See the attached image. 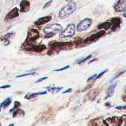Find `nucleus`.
Listing matches in <instances>:
<instances>
[{
  "mask_svg": "<svg viewBox=\"0 0 126 126\" xmlns=\"http://www.w3.org/2000/svg\"><path fill=\"white\" fill-rule=\"evenodd\" d=\"M96 59H94V60H91V61H90V62H89V63H91V62H94V61H95Z\"/></svg>",
  "mask_w": 126,
  "mask_h": 126,
  "instance_id": "obj_39",
  "label": "nucleus"
},
{
  "mask_svg": "<svg viewBox=\"0 0 126 126\" xmlns=\"http://www.w3.org/2000/svg\"><path fill=\"white\" fill-rule=\"evenodd\" d=\"M117 82H116L114 83H113L112 84H111L108 88L107 92H106V95L105 96V97L104 98V99H107V98L111 97L114 94V90L117 86Z\"/></svg>",
  "mask_w": 126,
  "mask_h": 126,
  "instance_id": "obj_15",
  "label": "nucleus"
},
{
  "mask_svg": "<svg viewBox=\"0 0 126 126\" xmlns=\"http://www.w3.org/2000/svg\"><path fill=\"white\" fill-rule=\"evenodd\" d=\"M51 19L52 17L51 16H46L43 17H41L34 22V24L36 26L42 25L48 23L51 20Z\"/></svg>",
  "mask_w": 126,
  "mask_h": 126,
  "instance_id": "obj_12",
  "label": "nucleus"
},
{
  "mask_svg": "<svg viewBox=\"0 0 126 126\" xmlns=\"http://www.w3.org/2000/svg\"><path fill=\"white\" fill-rule=\"evenodd\" d=\"M11 101H12V99L10 97L7 98L3 101H2L0 104V110L2 107H3V108H4V109L6 108L11 104Z\"/></svg>",
  "mask_w": 126,
  "mask_h": 126,
  "instance_id": "obj_17",
  "label": "nucleus"
},
{
  "mask_svg": "<svg viewBox=\"0 0 126 126\" xmlns=\"http://www.w3.org/2000/svg\"><path fill=\"white\" fill-rule=\"evenodd\" d=\"M22 0H17V1H18V2H19V1H22Z\"/></svg>",
  "mask_w": 126,
  "mask_h": 126,
  "instance_id": "obj_41",
  "label": "nucleus"
},
{
  "mask_svg": "<svg viewBox=\"0 0 126 126\" xmlns=\"http://www.w3.org/2000/svg\"><path fill=\"white\" fill-rule=\"evenodd\" d=\"M50 49L47 52L49 55L58 53L62 50H67L72 48L73 44L71 42H55L50 44Z\"/></svg>",
  "mask_w": 126,
  "mask_h": 126,
  "instance_id": "obj_1",
  "label": "nucleus"
},
{
  "mask_svg": "<svg viewBox=\"0 0 126 126\" xmlns=\"http://www.w3.org/2000/svg\"><path fill=\"white\" fill-rule=\"evenodd\" d=\"M39 37L38 31L35 29H32L29 31L24 44L28 46H33L35 41Z\"/></svg>",
  "mask_w": 126,
  "mask_h": 126,
  "instance_id": "obj_4",
  "label": "nucleus"
},
{
  "mask_svg": "<svg viewBox=\"0 0 126 126\" xmlns=\"http://www.w3.org/2000/svg\"><path fill=\"white\" fill-rule=\"evenodd\" d=\"M115 109H118V110H121V109H126V106H118L115 107Z\"/></svg>",
  "mask_w": 126,
  "mask_h": 126,
  "instance_id": "obj_32",
  "label": "nucleus"
},
{
  "mask_svg": "<svg viewBox=\"0 0 126 126\" xmlns=\"http://www.w3.org/2000/svg\"><path fill=\"white\" fill-rule=\"evenodd\" d=\"M126 0H119L114 5V10L117 12H123L126 9Z\"/></svg>",
  "mask_w": 126,
  "mask_h": 126,
  "instance_id": "obj_9",
  "label": "nucleus"
},
{
  "mask_svg": "<svg viewBox=\"0 0 126 126\" xmlns=\"http://www.w3.org/2000/svg\"><path fill=\"white\" fill-rule=\"evenodd\" d=\"M120 117L113 116L112 118H109L105 120H103V122L105 125H114L119 126L120 123Z\"/></svg>",
  "mask_w": 126,
  "mask_h": 126,
  "instance_id": "obj_8",
  "label": "nucleus"
},
{
  "mask_svg": "<svg viewBox=\"0 0 126 126\" xmlns=\"http://www.w3.org/2000/svg\"><path fill=\"white\" fill-rule=\"evenodd\" d=\"M15 35V33L14 32H8V33H7L6 34H5L4 35H2L0 39L1 40V41H6V40H9V39L11 37H12V36H14Z\"/></svg>",
  "mask_w": 126,
  "mask_h": 126,
  "instance_id": "obj_21",
  "label": "nucleus"
},
{
  "mask_svg": "<svg viewBox=\"0 0 126 126\" xmlns=\"http://www.w3.org/2000/svg\"><path fill=\"white\" fill-rule=\"evenodd\" d=\"M47 93L46 91H44V92H38V93H32V94H27L25 96V98L26 99H32L35 97H36L37 95H40V94H46Z\"/></svg>",
  "mask_w": 126,
  "mask_h": 126,
  "instance_id": "obj_18",
  "label": "nucleus"
},
{
  "mask_svg": "<svg viewBox=\"0 0 126 126\" xmlns=\"http://www.w3.org/2000/svg\"><path fill=\"white\" fill-rule=\"evenodd\" d=\"M63 30L62 26L59 24L55 23L46 26L43 30V32L46 34L45 37L49 38L54 34L60 32Z\"/></svg>",
  "mask_w": 126,
  "mask_h": 126,
  "instance_id": "obj_3",
  "label": "nucleus"
},
{
  "mask_svg": "<svg viewBox=\"0 0 126 126\" xmlns=\"http://www.w3.org/2000/svg\"><path fill=\"white\" fill-rule=\"evenodd\" d=\"M123 16L124 17H126V9H125V10H124V12L123 14Z\"/></svg>",
  "mask_w": 126,
  "mask_h": 126,
  "instance_id": "obj_38",
  "label": "nucleus"
},
{
  "mask_svg": "<svg viewBox=\"0 0 126 126\" xmlns=\"http://www.w3.org/2000/svg\"><path fill=\"white\" fill-rule=\"evenodd\" d=\"M21 106V103H20L19 101H15L14 107H13L12 109H11L10 110V112H11L12 111H13L14 110L17 109V108H18V107H19V106Z\"/></svg>",
  "mask_w": 126,
  "mask_h": 126,
  "instance_id": "obj_23",
  "label": "nucleus"
},
{
  "mask_svg": "<svg viewBox=\"0 0 126 126\" xmlns=\"http://www.w3.org/2000/svg\"><path fill=\"white\" fill-rule=\"evenodd\" d=\"M25 115V112L20 109H17L15 110V111L13 113L12 117L13 118L15 117H19L21 116H24Z\"/></svg>",
  "mask_w": 126,
  "mask_h": 126,
  "instance_id": "obj_19",
  "label": "nucleus"
},
{
  "mask_svg": "<svg viewBox=\"0 0 126 126\" xmlns=\"http://www.w3.org/2000/svg\"><path fill=\"white\" fill-rule=\"evenodd\" d=\"M11 87V86L10 85H3L2 86L0 87V89H6V88H10Z\"/></svg>",
  "mask_w": 126,
  "mask_h": 126,
  "instance_id": "obj_35",
  "label": "nucleus"
},
{
  "mask_svg": "<svg viewBox=\"0 0 126 126\" xmlns=\"http://www.w3.org/2000/svg\"><path fill=\"white\" fill-rule=\"evenodd\" d=\"M77 7V4L75 2L72 1L69 2L59 11L58 17L61 19H64L67 18L76 10Z\"/></svg>",
  "mask_w": 126,
  "mask_h": 126,
  "instance_id": "obj_2",
  "label": "nucleus"
},
{
  "mask_svg": "<svg viewBox=\"0 0 126 126\" xmlns=\"http://www.w3.org/2000/svg\"><path fill=\"white\" fill-rule=\"evenodd\" d=\"M66 2H70V1H73V0H65Z\"/></svg>",
  "mask_w": 126,
  "mask_h": 126,
  "instance_id": "obj_40",
  "label": "nucleus"
},
{
  "mask_svg": "<svg viewBox=\"0 0 126 126\" xmlns=\"http://www.w3.org/2000/svg\"><path fill=\"white\" fill-rule=\"evenodd\" d=\"M76 40L75 41V44L77 45H80V43L82 44V39L80 38V37H77L76 38Z\"/></svg>",
  "mask_w": 126,
  "mask_h": 126,
  "instance_id": "obj_24",
  "label": "nucleus"
},
{
  "mask_svg": "<svg viewBox=\"0 0 126 126\" xmlns=\"http://www.w3.org/2000/svg\"><path fill=\"white\" fill-rule=\"evenodd\" d=\"M20 5V11L21 12H26L30 10V4L27 0H22Z\"/></svg>",
  "mask_w": 126,
  "mask_h": 126,
  "instance_id": "obj_14",
  "label": "nucleus"
},
{
  "mask_svg": "<svg viewBox=\"0 0 126 126\" xmlns=\"http://www.w3.org/2000/svg\"><path fill=\"white\" fill-rule=\"evenodd\" d=\"M71 91H72V89H71V88H69V89H67L66 90H65V91L63 92L62 93V94H65V93H69V92H71Z\"/></svg>",
  "mask_w": 126,
  "mask_h": 126,
  "instance_id": "obj_37",
  "label": "nucleus"
},
{
  "mask_svg": "<svg viewBox=\"0 0 126 126\" xmlns=\"http://www.w3.org/2000/svg\"><path fill=\"white\" fill-rule=\"evenodd\" d=\"M93 23V20L90 18H85L80 21L77 25L76 30L78 32L86 31L90 27Z\"/></svg>",
  "mask_w": 126,
  "mask_h": 126,
  "instance_id": "obj_6",
  "label": "nucleus"
},
{
  "mask_svg": "<svg viewBox=\"0 0 126 126\" xmlns=\"http://www.w3.org/2000/svg\"><path fill=\"white\" fill-rule=\"evenodd\" d=\"M126 71V70H123V71H121L118 75H117L116 76H115L113 79H111L110 80V82H112V81H113L115 79H116L117 78H118L119 76H120L121 75H122V74H123Z\"/></svg>",
  "mask_w": 126,
  "mask_h": 126,
  "instance_id": "obj_28",
  "label": "nucleus"
},
{
  "mask_svg": "<svg viewBox=\"0 0 126 126\" xmlns=\"http://www.w3.org/2000/svg\"><path fill=\"white\" fill-rule=\"evenodd\" d=\"M124 125L126 126V115H123L120 118V123L119 126Z\"/></svg>",
  "mask_w": 126,
  "mask_h": 126,
  "instance_id": "obj_22",
  "label": "nucleus"
},
{
  "mask_svg": "<svg viewBox=\"0 0 126 126\" xmlns=\"http://www.w3.org/2000/svg\"><path fill=\"white\" fill-rule=\"evenodd\" d=\"M14 0H6V3L7 5H11L13 3Z\"/></svg>",
  "mask_w": 126,
  "mask_h": 126,
  "instance_id": "obj_34",
  "label": "nucleus"
},
{
  "mask_svg": "<svg viewBox=\"0 0 126 126\" xmlns=\"http://www.w3.org/2000/svg\"><path fill=\"white\" fill-rule=\"evenodd\" d=\"M75 27L74 24H69L66 26L65 29L60 32L59 37L61 38H63L71 37L75 34Z\"/></svg>",
  "mask_w": 126,
  "mask_h": 126,
  "instance_id": "obj_5",
  "label": "nucleus"
},
{
  "mask_svg": "<svg viewBox=\"0 0 126 126\" xmlns=\"http://www.w3.org/2000/svg\"><path fill=\"white\" fill-rule=\"evenodd\" d=\"M96 76H97V74H94L93 75H92V76H91V77H90L89 78H88L87 81H90V80H91L94 79V78L95 77H96Z\"/></svg>",
  "mask_w": 126,
  "mask_h": 126,
  "instance_id": "obj_36",
  "label": "nucleus"
},
{
  "mask_svg": "<svg viewBox=\"0 0 126 126\" xmlns=\"http://www.w3.org/2000/svg\"><path fill=\"white\" fill-rule=\"evenodd\" d=\"M46 49V46L44 44H38L32 46L31 47L27 48L28 51H34L36 52H41Z\"/></svg>",
  "mask_w": 126,
  "mask_h": 126,
  "instance_id": "obj_13",
  "label": "nucleus"
},
{
  "mask_svg": "<svg viewBox=\"0 0 126 126\" xmlns=\"http://www.w3.org/2000/svg\"><path fill=\"white\" fill-rule=\"evenodd\" d=\"M105 33V31L102 30V31H100L99 32H98L96 33L93 34L91 35L90 36L87 37L84 40V43L86 44H91V43L96 41L100 37L102 36Z\"/></svg>",
  "mask_w": 126,
  "mask_h": 126,
  "instance_id": "obj_7",
  "label": "nucleus"
},
{
  "mask_svg": "<svg viewBox=\"0 0 126 126\" xmlns=\"http://www.w3.org/2000/svg\"><path fill=\"white\" fill-rule=\"evenodd\" d=\"M107 71H108V69H106L105 70H103V71H101L100 73H99V74L98 75H97L96 76L95 79H98V78H100L101 76H102V75L103 74H104L105 73H106Z\"/></svg>",
  "mask_w": 126,
  "mask_h": 126,
  "instance_id": "obj_29",
  "label": "nucleus"
},
{
  "mask_svg": "<svg viewBox=\"0 0 126 126\" xmlns=\"http://www.w3.org/2000/svg\"><path fill=\"white\" fill-rule=\"evenodd\" d=\"M91 57H92V55H89L87 56L85 58H83V59H82L80 62H79L77 63V64H80V63H83V62H84L86 61L87 60L90 59Z\"/></svg>",
  "mask_w": 126,
  "mask_h": 126,
  "instance_id": "obj_25",
  "label": "nucleus"
},
{
  "mask_svg": "<svg viewBox=\"0 0 126 126\" xmlns=\"http://www.w3.org/2000/svg\"><path fill=\"white\" fill-rule=\"evenodd\" d=\"M112 26V23L109 22H105L103 23H101L99 24L97 26V29L98 30L100 29H104L106 31L108 30Z\"/></svg>",
  "mask_w": 126,
  "mask_h": 126,
  "instance_id": "obj_16",
  "label": "nucleus"
},
{
  "mask_svg": "<svg viewBox=\"0 0 126 126\" xmlns=\"http://www.w3.org/2000/svg\"><path fill=\"white\" fill-rule=\"evenodd\" d=\"M124 98H124L125 99H126V95L125 96V97H124Z\"/></svg>",
  "mask_w": 126,
  "mask_h": 126,
  "instance_id": "obj_43",
  "label": "nucleus"
},
{
  "mask_svg": "<svg viewBox=\"0 0 126 126\" xmlns=\"http://www.w3.org/2000/svg\"><path fill=\"white\" fill-rule=\"evenodd\" d=\"M19 15V9L17 7H15L9 11L6 15L5 20H10L18 17Z\"/></svg>",
  "mask_w": 126,
  "mask_h": 126,
  "instance_id": "obj_11",
  "label": "nucleus"
},
{
  "mask_svg": "<svg viewBox=\"0 0 126 126\" xmlns=\"http://www.w3.org/2000/svg\"><path fill=\"white\" fill-rule=\"evenodd\" d=\"M11 125H12V126H13L14 124H10V125H9V126H11Z\"/></svg>",
  "mask_w": 126,
  "mask_h": 126,
  "instance_id": "obj_42",
  "label": "nucleus"
},
{
  "mask_svg": "<svg viewBox=\"0 0 126 126\" xmlns=\"http://www.w3.org/2000/svg\"><path fill=\"white\" fill-rule=\"evenodd\" d=\"M52 0H50L49 1H48V2H47L44 4V5L43 6V9H45V8H47V7L50 6V5H51V3H52Z\"/></svg>",
  "mask_w": 126,
  "mask_h": 126,
  "instance_id": "obj_30",
  "label": "nucleus"
},
{
  "mask_svg": "<svg viewBox=\"0 0 126 126\" xmlns=\"http://www.w3.org/2000/svg\"><path fill=\"white\" fill-rule=\"evenodd\" d=\"M63 88V87H51V88H49V90L50 91H60V90L62 89Z\"/></svg>",
  "mask_w": 126,
  "mask_h": 126,
  "instance_id": "obj_26",
  "label": "nucleus"
},
{
  "mask_svg": "<svg viewBox=\"0 0 126 126\" xmlns=\"http://www.w3.org/2000/svg\"><path fill=\"white\" fill-rule=\"evenodd\" d=\"M99 92H98V91L96 89H94L90 92L88 94V95L89 96L90 99L91 100H94L95 99V97L97 95Z\"/></svg>",
  "mask_w": 126,
  "mask_h": 126,
  "instance_id": "obj_20",
  "label": "nucleus"
},
{
  "mask_svg": "<svg viewBox=\"0 0 126 126\" xmlns=\"http://www.w3.org/2000/svg\"><path fill=\"white\" fill-rule=\"evenodd\" d=\"M35 73V72H31V73H26V74H23L22 75H20L18 76H17L16 77V78H19V77H23V76H26L27 75H33Z\"/></svg>",
  "mask_w": 126,
  "mask_h": 126,
  "instance_id": "obj_27",
  "label": "nucleus"
},
{
  "mask_svg": "<svg viewBox=\"0 0 126 126\" xmlns=\"http://www.w3.org/2000/svg\"><path fill=\"white\" fill-rule=\"evenodd\" d=\"M48 78L47 76H46V77H42V78H39L38 79V80L35 82V83H38V82H40L46 79H47Z\"/></svg>",
  "mask_w": 126,
  "mask_h": 126,
  "instance_id": "obj_33",
  "label": "nucleus"
},
{
  "mask_svg": "<svg viewBox=\"0 0 126 126\" xmlns=\"http://www.w3.org/2000/svg\"><path fill=\"white\" fill-rule=\"evenodd\" d=\"M69 67V65H67L65 66H64L62 68H59V69H55L53 70V71H62V70H63L64 69H66L67 68H68V67Z\"/></svg>",
  "mask_w": 126,
  "mask_h": 126,
  "instance_id": "obj_31",
  "label": "nucleus"
},
{
  "mask_svg": "<svg viewBox=\"0 0 126 126\" xmlns=\"http://www.w3.org/2000/svg\"><path fill=\"white\" fill-rule=\"evenodd\" d=\"M111 23H112V28L111 29L113 31L115 32L118 28H119L120 26V24L122 22V20L120 17H114L111 19Z\"/></svg>",
  "mask_w": 126,
  "mask_h": 126,
  "instance_id": "obj_10",
  "label": "nucleus"
}]
</instances>
